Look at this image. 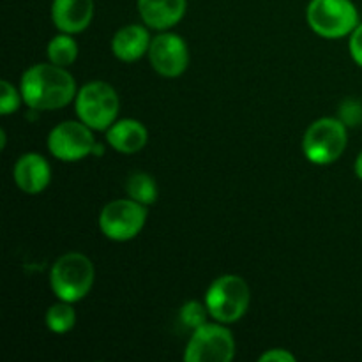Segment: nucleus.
I'll use <instances>...</instances> for the list:
<instances>
[{"mask_svg": "<svg viewBox=\"0 0 362 362\" xmlns=\"http://www.w3.org/2000/svg\"><path fill=\"white\" fill-rule=\"evenodd\" d=\"M21 99L35 112H53L76 98V83L66 67L55 64H35L28 67L20 81Z\"/></svg>", "mask_w": 362, "mask_h": 362, "instance_id": "nucleus-1", "label": "nucleus"}, {"mask_svg": "<svg viewBox=\"0 0 362 362\" xmlns=\"http://www.w3.org/2000/svg\"><path fill=\"white\" fill-rule=\"evenodd\" d=\"M94 264L83 253H66L53 264L49 285L53 293L66 303H78L94 285Z\"/></svg>", "mask_w": 362, "mask_h": 362, "instance_id": "nucleus-2", "label": "nucleus"}, {"mask_svg": "<svg viewBox=\"0 0 362 362\" xmlns=\"http://www.w3.org/2000/svg\"><path fill=\"white\" fill-rule=\"evenodd\" d=\"M251 292L240 276L225 274L216 279L205 293L209 315L221 324H235L250 308Z\"/></svg>", "mask_w": 362, "mask_h": 362, "instance_id": "nucleus-3", "label": "nucleus"}, {"mask_svg": "<svg viewBox=\"0 0 362 362\" xmlns=\"http://www.w3.org/2000/svg\"><path fill=\"white\" fill-rule=\"evenodd\" d=\"M311 30L325 39L346 37L359 25V13L352 0H311L306 9Z\"/></svg>", "mask_w": 362, "mask_h": 362, "instance_id": "nucleus-4", "label": "nucleus"}, {"mask_svg": "<svg viewBox=\"0 0 362 362\" xmlns=\"http://www.w3.org/2000/svg\"><path fill=\"white\" fill-rule=\"evenodd\" d=\"M346 126L334 117H324L311 124L303 138L304 156L313 165H331L345 152Z\"/></svg>", "mask_w": 362, "mask_h": 362, "instance_id": "nucleus-5", "label": "nucleus"}, {"mask_svg": "<svg viewBox=\"0 0 362 362\" xmlns=\"http://www.w3.org/2000/svg\"><path fill=\"white\" fill-rule=\"evenodd\" d=\"M78 119L94 131H105L115 122L119 113V95L106 81H90L76 94Z\"/></svg>", "mask_w": 362, "mask_h": 362, "instance_id": "nucleus-6", "label": "nucleus"}, {"mask_svg": "<svg viewBox=\"0 0 362 362\" xmlns=\"http://www.w3.org/2000/svg\"><path fill=\"white\" fill-rule=\"evenodd\" d=\"M147 221V205L126 198L113 200L103 207L99 214V228L110 240L126 243L144 230Z\"/></svg>", "mask_w": 362, "mask_h": 362, "instance_id": "nucleus-7", "label": "nucleus"}, {"mask_svg": "<svg viewBox=\"0 0 362 362\" xmlns=\"http://www.w3.org/2000/svg\"><path fill=\"white\" fill-rule=\"evenodd\" d=\"M225 324H204L194 329L186 346L187 362H230L235 357V341Z\"/></svg>", "mask_w": 362, "mask_h": 362, "instance_id": "nucleus-8", "label": "nucleus"}, {"mask_svg": "<svg viewBox=\"0 0 362 362\" xmlns=\"http://www.w3.org/2000/svg\"><path fill=\"white\" fill-rule=\"evenodd\" d=\"M48 148L60 161H80L94 154L95 140L87 124L66 120L49 131Z\"/></svg>", "mask_w": 362, "mask_h": 362, "instance_id": "nucleus-9", "label": "nucleus"}, {"mask_svg": "<svg viewBox=\"0 0 362 362\" xmlns=\"http://www.w3.org/2000/svg\"><path fill=\"white\" fill-rule=\"evenodd\" d=\"M148 59L156 73L166 78H177L187 69L189 53H187V45L180 35L163 32L152 39Z\"/></svg>", "mask_w": 362, "mask_h": 362, "instance_id": "nucleus-10", "label": "nucleus"}, {"mask_svg": "<svg viewBox=\"0 0 362 362\" xmlns=\"http://www.w3.org/2000/svg\"><path fill=\"white\" fill-rule=\"evenodd\" d=\"M16 186L27 194H39L52 180V168L41 154L28 152L16 161L13 170Z\"/></svg>", "mask_w": 362, "mask_h": 362, "instance_id": "nucleus-11", "label": "nucleus"}, {"mask_svg": "<svg viewBox=\"0 0 362 362\" xmlns=\"http://www.w3.org/2000/svg\"><path fill=\"white\" fill-rule=\"evenodd\" d=\"M94 18V0H53L52 20L60 32L78 34Z\"/></svg>", "mask_w": 362, "mask_h": 362, "instance_id": "nucleus-12", "label": "nucleus"}, {"mask_svg": "<svg viewBox=\"0 0 362 362\" xmlns=\"http://www.w3.org/2000/svg\"><path fill=\"white\" fill-rule=\"evenodd\" d=\"M138 13L147 27L168 30L186 14L187 0H136Z\"/></svg>", "mask_w": 362, "mask_h": 362, "instance_id": "nucleus-13", "label": "nucleus"}, {"mask_svg": "<svg viewBox=\"0 0 362 362\" xmlns=\"http://www.w3.org/2000/svg\"><path fill=\"white\" fill-rule=\"evenodd\" d=\"M151 35L141 25H126L112 39V52L122 62H134L141 59L151 48Z\"/></svg>", "mask_w": 362, "mask_h": 362, "instance_id": "nucleus-14", "label": "nucleus"}, {"mask_svg": "<svg viewBox=\"0 0 362 362\" xmlns=\"http://www.w3.org/2000/svg\"><path fill=\"white\" fill-rule=\"evenodd\" d=\"M147 127L134 119H122L112 124L106 133V140L120 154H136L147 144Z\"/></svg>", "mask_w": 362, "mask_h": 362, "instance_id": "nucleus-15", "label": "nucleus"}, {"mask_svg": "<svg viewBox=\"0 0 362 362\" xmlns=\"http://www.w3.org/2000/svg\"><path fill=\"white\" fill-rule=\"evenodd\" d=\"M76 324V311L71 306V303L60 300L52 304L46 311V325L55 334H66Z\"/></svg>", "mask_w": 362, "mask_h": 362, "instance_id": "nucleus-16", "label": "nucleus"}, {"mask_svg": "<svg viewBox=\"0 0 362 362\" xmlns=\"http://www.w3.org/2000/svg\"><path fill=\"white\" fill-rule=\"evenodd\" d=\"M78 57V45L71 34H62L55 35V37L49 41L48 45V59L49 62L55 64V66L67 67L76 60Z\"/></svg>", "mask_w": 362, "mask_h": 362, "instance_id": "nucleus-17", "label": "nucleus"}, {"mask_svg": "<svg viewBox=\"0 0 362 362\" xmlns=\"http://www.w3.org/2000/svg\"><path fill=\"white\" fill-rule=\"evenodd\" d=\"M126 189L129 193L131 200L138 202L141 205H151L154 204L158 198V184L154 182L148 173L136 172L129 177L126 184Z\"/></svg>", "mask_w": 362, "mask_h": 362, "instance_id": "nucleus-18", "label": "nucleus"}, {"mask_svg": "<svg viewBox=\"0 0 362 362\" xmlns=\"http://www.w3.org/2000/svg\"><path fill=\"white\" fill-rule=\"evenodd\" d=\"M179 315L182 324L194 331V329H198L200 325L207 324L209 310L207 306H204V304L198 303V300H189V303H186L182 308H180Z\"/></svg>", "mask_w": 362, "mask_h": 362, "instance_id": "nucleus-19", "label": "nucleus"}, {"mask_svg": "<svg viewBox=\"0 0 362 362\" xmlns=\"http://www.w3.org/2000/svg\"><path fill=\"white\" fill-rule=\"evenodd\" d=\"M21 92L16 90L13 83L7 80L0 81V113L2 115H11L20 108Z\"/></svg>", "mask_w": 362, "mask_h": 362, "instance_id": "nucleus-20", "label": "nucleus"}, {"mask_svg": "<svg viewBox=\"0 0 362 362\" xmlns=\"http://www.w3.org/2000/svg\"><path fill=\"white\" fill-rule=\"evenodd\" d=\"M338 119L346 127L359 126L362 122V103L357 99H345L338 108Z\"/></svg>", "mask_w": 362, "mask_h": 362, "instance_id": "nucleus-21", "label": "nucleus"}, {"mask_svg": "<svg viewBox=\"0 0 362 362\" xmlns=\"http://www.w3.org/2000/svg\"><path fill=\"white\" fill-rule=\"evenodd\" d=\"M349 48H350V55H352V59L356 60L357 66L362 67V23L357 25L356 30L350 34Z\"/></svg>", "mask_w": 362, "mask_h": 362, "instance_id": "nucleus-22", "label": "nucleus"}, {"mask_svg": "<svg viewBox=\"0 0 362 362\" xmlns=\"http://www.w3.org/2000/svg\"><path fill=\"white\" fill-rule=\"evenodd\" d=\"M293 361H296V356L290 354L288 350H283V349H272L260 357V362H293Z\"/></svg>", "mask_w": 362, "mask_h": 362, "instance_id": "nucleus-23", "label": "nucleus"}, {"mask_svg": "<svg viewBox=\"0 0 362 362\" xmlns=\"http://www.w3.org/2000/svg\"><path fill=\"white\" fill-rule=\"evenodd\" d=\"M356 175L362 180V152L357 156V159H356Z\"/></svg>", "mask_w": 362, "mask_h": 362, "instance_id": "nucleus-24", "label": "nucleus"}, {"mask_svg": "<svg viewBox=\"0 0 362 362\" xmlns=\"http://www.w3.org/2000/svg\"><path fill=\"white\" fill-rule=\"evenodd\" d=\"M0 144H2V148H6V131H0Z\"/></svg>", "mask_w": 362, "mask_h": 362, "instance_id": "nucleus-25", "label": "nucleus"}]
</instances>
